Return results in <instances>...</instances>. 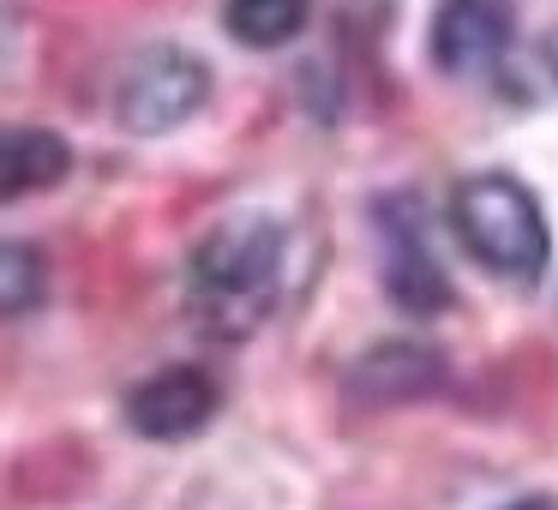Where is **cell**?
Segmentation results:
<instances>
[{
	"label": "cell",
	"mask_w": 558,
	"mask_h": 510,
	"mask_svg": "<svg viewBox=\"0 0 558 510\" xmlns=\"http://www.w3.org/2000/svg\"><path fill=\"white\" fill-rule=\"evenodd\" d=\"M282 282V229L270 217H234L198 241L186 265V301L205 337L241 342L277 306Z\"/></svg>",
	"instance_id": "cell-1"
},
{
	"label": "cell",
	"mask_w": 558,
	"mask_h": 510,
	"mask_svg": "<svg viewBox=\"0 0 558 510\" xmlns=\"http://www.w3.org/2000/svg\"><path fill=\"white\" fill-rule=\"evenodd\" d=\"M450 229H457L462 253L498 282H517L534 289L553 265V229H546V210L517 174H469V181L450 193Z\"/></svg>",
	"instance_id": "cell-2"
},
{
	"label": "cell",
	"mask_w": 558,
	"mask_h": 510,
	"mask_svg": "<svg viewBox=\"0 0 558 510\" xmlns=\"http://www.w3.org/2000/svg\"><path fill=\"white\" fill-rule=\"evenodd\" d=\"M210 102V66L193 49H150L126 66L114 90V121L133 138H162Z\"/></svg>",
	"instance_id": "cell-3"
},
{
	"label": "cell",
	"mask_w": 558,
	"mask_h": 510,
	"mask_svg": "<svg viewBox=\"0 0 558 510\" xmlns=\"http://www.w3.org/2000/svg\"><path fill=\"white\" fill-rule=\"evenodd\" d=\"M445 378H450V366L433 342L385 337L342 373V397L354 409H402V402H421L433 390H445Z\"/></svg>",
	"instance_id": "cell-4"
},
{
	"label": "cell",
	"mask_w": 558,
	"mask_h": 510,
	"mask_svg": "<svg viewBox=\"0 0 558 510\" xmlns=\"http://www.w3.org/2000/svg\"><path fill=\"white\" fill-rule=\"evenodd\" d=\"M217 378L205 366H162L126 390V426L157 445H181L217 421Z\"/></svg>",
	"instance_id": "cell-5"
},
{
	"label": "cell",
	"mask_w": 558,
	"mask_h": 510,
	"mask_svg": "<svg viewBox=\"0 0 558 510\" xmlns=\"http://www.w3.org/2000/svg\"><path fill=\"white\" fill-rule=\"evenodd\" d=\"M510 37H517V13H510V0H438L433 13V49L438 73L450 78H481L505 61Z\"/></svg>",
	"instance_id": "cell-6"
},
{
	"label": "cell",
	"mask_w": 558,
	"mask_h": 510,
	"mask_svg": "<svg viewBox=\"0 0 558 510\" xmlns=\"http://www.w3.org/2000/svg\"><path fill=\"white\" fill-rule=\"evenodd\" d=\"M378 234H385V258H378V277H385V294L402 306V313H445L450 306V277L433 258V246L421 241V217L385 205L378 210Z\"/></svg>",
	"instance_id": "cell-7"
},
{
	"label": "cell",
	"mask_w": 558,
	"mask_h": 510,
	"mask_svg": "<svg viewBox=\"0 0 558 510\" xmlns=\"http://www.w3.org/2000/svg\"><path fill=\"white\" fill-rule=\"evenodd\" d=\"M73 174V145L49 126H0V205L37 198Z\"/></svg>",
	"instance_id": "cell-8"
},
{
	"label": "cell",
	"mask_w": 558,
	"mask_h": 510,
	"mask_svg": "<svg viewBox=\"0 0 558 510\" xmlns=\"http://www.w3.org/2000/svg\"><path fill=\"white\" fill-rule=\"evenodd\" d=\"M313 19V0H222V31L241 49H282Z\"/></svg>",
	"instance_id": "cell-9"
},
{
	"label": "cell",
	"mask_w": 558,
	"mask_h": 510,
	"mask_svg": "<svg viewBox=\"0 0 558 510\" xmlns=\"http://www.w3.org/2000/svg\"><path fill=\"white\" fill-rule=\"evenodd\" d=\"M49 294V265L31 241H0V318H25Z\"/></svg>",
	"instance_id": "cell-10"
},
{
	"label": "cell",
	"mask_w": 558,
	"mask_h": 510,
	"mask_svg": "<svg viewBox=\"0 0 558 510\" xmlns=\"http://www.w3.org/2000/svg\"><path fill=\"white\" fill-rule=\"evenodd\" d=\"M505 510H558V498L553 493H529V498H517V505H505Z\"/></svg>",
	"instance_id": "cell-11"
}]
</instances>
